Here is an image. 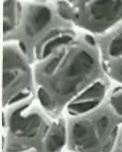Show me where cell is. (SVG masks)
I'll list each match as a JSON object with an SVG mask.
<instances>
[{
	"label": "cell",
	"instance_id": "8fae6325",
	"mask_svg": "<svg viewBox=\"0 0 122 152\" xmlns=\"http://www.w3.org/2000/svg\"><path fill=\"white\" fill-rule=\"evenodd\" d=\"M38 97L41 103L46 109L51 113L52 109V102L50 96L45 90L40 88L38 91Z\"/></svg>",
	"mask_w": 122,
	"mask_h": 152
},
{
	"label": "cell",
	"instance_id": "5bb4252c",
	"mask_svg": "<svg viewBox=\"0 0 122 152\" xmlns=\"http://www.w3.org/2000/svg\"><path fill=\"white\" fill-rule=\"evenodd\" d=\"M86 39L87 42L89 43L91 45H95V41L94 39H93L92 37L90 36H87L86 37Z\"/></svg>",
	"mask_w": 122,
	"mask_h": 152
},
{
	"label": "cell",
	"instance_id": "5b68a950",
	"mask_svg": "<svg viewBox=\"0 0 122 152\" xmlns=\"http://www.w3.org/2000/svg\"><path fill=\"white\" fill-rule=\"evenodd\" d=\"M67 140V122L63 118L54 119L45 139V152H59Z\"/></svg>",
	"mask_w": 122,
	"mask_h": 152
},
{
	"label": "cell",
	"instance_id": "277c9868",
	"mask_svg": "<svg viewBox=\"0 0 122 152\" xmlns=\"http://www.w3.org/2000/svg\"><path fill=\"white\" fill-rule=\"evenodd\" d=\"M91 12L102 28L110 27L122 20V1H95Z\"/></svg>",
	"mask_w": 122,
	"mask_h": 152
},
{
	"label": "cell",
	"instance_id": "7a4b0ae2",
	"mask_svg": "<svg viewBox=\"0 0 122 152\" xmlns=\"http://www.w3.org/2000/svg\"><path fill=\"white\" fill-rule=\"evenodd\" d=\"M24 104L3 115V125L7 134L6 152H25L43 142L45 144L54 119L39 112H28ZM45 147V146H44Z\"/></svg>",
	"mask_w": 122,
	"mask_h": 152
},
{
	"label": "cell",
	"instance_id": "ba28073f",
	"mask_svg": "<svg viewBox=\"0 0 122 152\" xmlns=\"http://www.w3.org/2000/svg\"><path fill=\"white\" fill-rule=\"evenodd\" d=\"M109 53L113 57L122 56V31L112 41L109 49Z\"/></svg>",
	"mask_w": 122,
	"mask_h": 152
},
{
	"label": "cell",
	"instance_id": "8992f818",
	"mask_svg": "<svg viewBox=\"0 0 122 152\" xmlns=\"http://www.w3.org/2000/svg\"><path fill=\"white\" fill-rule=\"evenodd\" d=\"M105 93V87L104 85L100 82H95L86 89L73 102H100Z\"/></svg>",
	"mask_w": 122,
	"mask_h": 152
},
{
	"label": "cell",
	"instance_id": "9c48e42d",
	"mask_svg": "<svg viewBox=\"0 0 122 152\" xmlns=\"http://www.w3.org/2000/svg\"><path fill=\"white\" fill-rule=\"evenodd\" d=\"M110 103L115 113L122 116V88L114 91L111 97Z\"/></svg>",
	"mask_w": 122,
	"mask_h": 152
},
{
	"label": "cell",
	"instance_id": "9a60e30c",
	"mask_svg": "<svg viewBox=\"0 0 122 152\" xmlns=\"http://www.w3.org/2000/svg\"><path fill=\"white\" fill-rule=\"evenodd\" d=\"M20 47H21V48H22V49L23 51V52H25V45H24V44H23V43H20Z\"/></svg>",
	"mask_w": 122,
	"mask_h": 152
},
{
	"label": "cell",
	"instance_id": "2e32d148",
	"mask_svg": "<svg viewBox=\"0 0 122 152\" xmlns=\"http://www.w3.org/2000/svg\"><path fill=\"white\" fill-rule=\"evenodd\" d=\"M112 152H122V150L116 148V147H115L113 150Z\"/></svg>",
	"mask_w": 122,
	"mask_h": 152
},
{
	"label": "cell",
	"instance_id": "3957f363",
	"mask_svg": "<svg viewBox=\"0 0 122 152\" xmlns=\"http://www.w3.org/2000/svg\"><path fill=\"white\" fill-rule=\"evenodd\" d=\"M94 63L90 55L85 51L81 52L63 72L62 77L51 82L53 90L64 97L73 94L86 77L91 73Z\"/></svg>",
	"mask_w": 122,
	"mask_h": 152
},
{
	"label": "cell",
	"instance_id": "7c38bea8",
	"mask_svg": "<svg viewBox=\"0 0 122 152\" xmlns=\"http://www.w3.org/2000/svg\"><path fill=\"white\" fill-rule=\"evenodd\" d=\"M59 61L58 58H55L48 63L44 69L45 73L48 75H51L54 73L59 63Z\"/></svg>",
	"mask_w": 122,
	"mask_h": 152
},
{
	"label": "cell",
	"instance_id": "52a82bcc",
	"mask_svg": "<svg viewBox=\"0 0 122 152\" xmlns=\"http://www.w3.org/2000/svg\"><path fill=\"white\" fill-rule=\"evenodd\" d=\"M51 12L48 9L43 7L39 9L34 15V26L37 30H40L47 25L51 19Z\"/></svg>",
	"mask_w": 122,
	"mask_h": 152
},
{
	"label": "cell",
	"instance_id": "30bf717a",
	"mask_svg": "<svg viewBox=\"0 0 122 152\" xmlns=\"http://www.w3.org/2000/svg\"><path fill=\"white\" fill-rule=\"evenodd\" d=\"M72 39L71 37L69 36H63L59 38H56L51 42H49L44 48V51L43 52V56L44 58L46 57L51 52L53 48H55L57 45L62 44H65L70 42Z\"/></svg>",
	"mask_w": 122,
	"mask_h": 152
},
{
	"label": "cell",
	"instance_id": "4fadbf2b",
	"mask_svg": "<svg viewBox=\"0 0 122 152\" xmlns=\"http://www.w3.org/2000/svg\"><path fill=\"white\" fill-rule=\"evenodd\" d=\"M60 14L64 18L70 19L71 17L68 10H66V9H60Z\"/></svg>",
	"mask_w": 122,
	"mask_h": 152
},
{
	"label": "cell",
	"instance_id": "6da1fadb",
	"mask_svg": "<svg viewBox=\"0 0 122 152\" xmlns=\"http://www.w3.org/2000/svg\"><path fill=\"white\" fill-rule=\"evenodd\" d=\"M66 122L70 149L76 152H112L119 131L107 113L93 110L71 116Z\"/></svg>",
	"mask_w": 122,
	"mask_h": 152
}]
</instances>
